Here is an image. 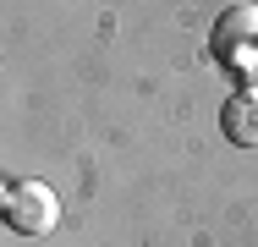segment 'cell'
<instances>
[{
  "label": "cell",
  "instance_id": "2",
  "mask_svg": "<svg viewBox=\"0 0 258 247\" xmlns=\"http://www.w3.org/2000/svg\"><path fill=\"white\" fill-rule=\"evenodd\" d=\"M209 49L231 72H253V60H258V6H225L214 33H209Z\"/></svg>",
  "mask_w": 258,
  "mask_h": 247
},
{
  "label": "cell",
  "instance_id": "1",
  "mask_svg": "<svg viewBox=\"0 0 258 247\" xmlns=\"http://www.w3.org/2000/svg\"><path fill=\"white\" fill-rule=\"evenodd\" d=\"M0 209H6V225L17 236H50L55 225H60V198L44 181H11Z\"/></svg>",
  "mask_w": 258,
  "mask_h": 247
},
{
  "label": "cell",
  "instance_id": "3",
  "mask_svg": "<svg viewBox=\"0 0 258 247\" xmlns=\"http://www.w3.org/2000/svg\"><path fill=\"white\" fill-rule=\"evenodd\" d=\"M220 132L236 148H258V94H231L220 110Z\"/></svg>",
  "mask_w": 258,
  "mask_h": 247
}]
</instances>
